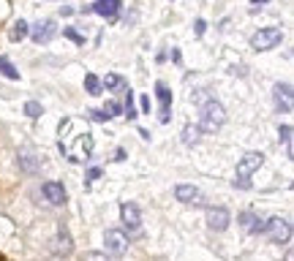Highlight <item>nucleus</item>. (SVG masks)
Here are the masks:
<instances>
[{
	"instance_id": "1",
	"label": "nucleus",
	"mask_w": 294,
	"mask_h": 261,
	"mask_svg": "<svg viewBox=\"0 0 294 261\" xmlns=\"http://www.w3.org/2000/svg\"><path fill=\"white\" fill-rule=\"evenodd\" d=\"M224 122H226V109L215 98L199 101V128L205 134H215Z\"/></svg>"
},
{
	"instance_id": "2",
	"label": "nucleus",
	"mask_w": 294,
	"mask_h": 261,
	"mask_svg": "<svg viewBox=\"0 0 294 261\" xmlns=\"http://www.w3.org/2000/svg\"><path fill=\"white\" fill-rule=\"evenodd\" d=\"M262 163H265V155H262V152H245V155L240 158V163H237L235 185L242 188V191H248V188H251V177L262 169Z\"/></svg>"
},
{
	"instance_id": "3",
	"label": "nucleus",
	"mask_w": 294,
	"mask_h": 261,
	"mask_svg": "<svg viewBox=\"0 0 294 261\" xmlns=\"http://www.w3.org/2000/svg\"><path fill=\"white\" fill-rule=\"evenodd\" d=\"M281 41H283V33L278 28H262V30L253 33L251 47L256 49V52H267V49H275Z\"/></svg>"
},
{
	"instance_id": "4",
	"label": "nucleus",
	"mask_w": 294,
	"mask_h": 261,
	"mask_svg": "<svg viewBox=\"0 0 294 261\" xmlns=\"http://www.w3.org/2000/svg\"><path fill=\"white\" fill-rule=\"evenodd\" d=\"M104 245H106V253L123 256L125 250H128V232H120V229H106Z\"/></svg>"
},
{
	"instance_id": "5",
	"label": "nucleus",
	"mask_w": 294,
	"mask_h": 261,
	"mask_svg": "<svg viewBox=\"0 0 294 261\" xmlns=\"http://www.w3.org/2000/svg\"><path fill=\"white\" fill-rule=\"evenodd\" d=\"M265 234L275 245H286L289 239H292V226H289L283 218H270V221H267V226H265Z\"/></svg>"
},
{
	"instance_id": "6",
	"label": "nucleus",
	"mask_w": 294,
	"mask_h": 261,
	"mask_svg": "<svg viewBox=\"0 0 294 261\" xmlns=\"http://www.w3.org/2000/svg\"><path fill=\"white\" fill-rule=\"evenodd\" d=\"M175 199L182 204H191V207H205V193L199 191L196 185H177L175 188Z\"/></svg>"
},
{
	"instance_id": "7",
	"label": "nucleus",
	"mask_w": 294,
	"mask_h": 261,
	"mask_svg": "<svg viewBox=\"0 0 294 261\" xmlns=\"http://www.w3.org/2000/svg\"><path fill=\"white\" fill-rule=\"evenodd\" d=\"M30 33H33L35 44H47V41H52L55 33H58V22H55V19H38Z\"/></svg>"
},
{
	"instance_id": "8",
	"label": "nucleus",
	"mask_w": 294,
	"mask_h": 261,
	"mask_svg": "<svg viewBox=\"0 0 294 261\" xmlns=\"http://www.w3.org/2000/svg\"><path fill=\"white\" fill-rule=\"evenodd\" d=\"M120 218H123L125 232H139V226H142V212H139V207H136L134 202H125L123 207H120Z\"/></svg>"
},
{
	"instance_id": "9",
	"label": "nucleus",
	"mask_w": 294,
	"mask_h": 261,
	"mask_svg": "<svg viewBox=\"0 0 294 261\" xmlns=\"http://www.w3.org/2000/svg\"><path fill=\"white\" fill-rule=\"evenodd\" d=\"M17 161H19V169H22L25 174H38V169H41V158H38V152H35L33 147H22Z\"/></svg>"
},
{
	"instance_id": "10",
	"label": "nucleus",
	"mask_w": 294,
	"mask_h": 261,
	"mask_svg": "<svg viewBox=\"0 0 294 261\" xmlns=\"http://www.w3.org/2000/svg\"><path fill=\"white\" fill-rule=\"evenodd\" d=\"M272 95H275V109L278 112H292L294 109V101H292V85L289 82H278L275 90H272Z\"/></svg>"
},
{
	"instance_id": "11",
	"label": "nucleus",
	"mask_w": 294,
	"mask_h": 261,
	"mask_svg": "<svg viewBox=\"0 0 294 261\" xmlns=\"http://www.w3.org/2000/svg\"><path fill=\"white\" fill-rule=\"evenodd\" d=\"M229 221H232V215H229V209H226V207L207 209V226H210L212 232H224V229L229 226Z\"/></svg>"
},
{
	"instance_id": "12",
	"label": "nucleus",
	"mask_w": 294,
	"mask_h": 261,
	"mask_svg": "<svg viewBox=\"0 0 294 261\" xmlns=\"http://www.w3.org/2000/svg\"><path fill=\"white\" fill-rule=\"evenodd\" d=\"M41 193H44V199H47L49 204H55V207H63L65 204V188L60 185V182H44L41 185Z\"/></svg>"
},
{
	"instance_id": "13",
	"label": "nucleus",
	"mask_w": 294,
	"mask_h": 261,
	"mask_svg": "<svg viewBox=\"0 0 294 261\" xmlns=\"http://www.w3.org/2000/svg\"><path fill=\"white\" fill-rule=\"evenodd\" d=\"M52 253H55V256H71V253H74V239H71V234L65 232V229H60L58 237H55Z\"/></svg>"
},
{
	"instance_id": "14",
	"label": "nucleus",
	"mask_w": 294,
	"mask_h": 261,
	"mask_svg": "<svg viewBox=\"0 0 294 261\" xmlns=\"http://www.w3.org/2000/svg\"><path fill=\"white\" fill-rule=\"evenodd\" d=\"M93 11L101 14V17H106V19H115L120 14V0H95Z\"/></svg>"
},
{
	"instance_id": "15",
	"label": "nucleus",
	"mask_w": 294,
	"mask_h": 261,
	"mask_svg": "<svg viewBox=\"0 0 294 261\" xmlns=\"http://www.w3.org/2000/svg\"><path fill=\"white\" fill-rule=\"evenodd\" d=\"M74 150H79V158H90V152H93V136L90 134L79 136V139L74 142Z\"/></svg>"
},
{
	"instance_id": "16",
	"label": "nucleus",
	"mask_w": 294,
	"mask_h": 261,
	"mask_svg": "<svg viewBox=\"0 0 294 261\" xmlns=\"http://www.w3.org/2000/svg\"><path fill=\"white\" fill-rule=\"evenodd\" d=\"M101 85H106V90L118 93V90H123V87H125V79H123L120 74H106V79L101 82Z\"/></svg>"
},
{
	"instance_id": "17",
	"label": "nucleus",
	"mask_w": 294,
	"mask_h": 261,
	"mask_svg": "<svg viewBox=\"0 0 294 261\" xmlns=\"http://www.w3.org/2000/svg\"><path fill=\"white\" fill-rule=\"evenodd\" d=\"M199 136H202L199 125H185V131H182V142H185L188 147H194L196 142H199Z\"/></svg>"
},
{
	"instance_id": "18",
	"label": "nucleus",
	"mask_w": 294,
	"mask_h": 261,
	"mask_svg": "<svg viewBox=\"0 0 294 261\" xmlns=\"http://www.w3.org/2000/svg\"><path fill=\"white\" fill-rule=\"evenodd\" d=\"M85 90H88L90 95H101L104 85H101V79H98L95 74H88V76H85Z\"/></svg>"
},
{
	"instance_id": "19",
	"label": "nucleus",
	"mask_w": 294,
	"mask_h": 261,
	"mask_svg": "<svg viewBox=\"0 0 294 261\" xmlns=\"http://www.w3.org/2000/svg\"><path fill=\"white\" fill-rule=\"evenodd\" d=\"M28 33H30L28 22H25V19H19V22L11 28V41H25V35H28Z\"/></svg>"
},
{
	"instance_id": "20",
	"label": "nucleus",
	"mask_w": 294,
	"mask_h": 261,
	"mask_svg": "<svg viewBox=\"0 0 294 261\" xmlns=\"http://www.w3.org/2000/svg\"><path fill=\"white\" fill-rule=\"evenodd\" d=\"M155 95H158L161 106H172V93H169V87H166L164 82H158V85H155Z\"/></svg>"
},
{
	"instance_id": "21",
	"label": "nucleus",
	"mask_w": 294,
	"mask_h": 261,
	"mask_svg": "<svg viewBox=\"0 0 294 261\" xmlns=\"http://www.w3.org/2000/svg\"><path fill=\"white\" fill-rule=\"evenodd\" d=\"M0 74L8 76V79H19V71L11 65V60H8V58H0Z\"/></svg>"
},
{
	"instance_id": "22",
	"label": "nucleus",
	"mask_w": 294,
	"mask_h": 261,
	"mask_svg": "<svg viewBox=\"0 0 294 261\" xmlns=\"http://www.w3.org/2000/svg\"><path fill=\"white\" fill-rule=\"evenodd\" d=\"M25 115H28V117H41L44 106L38 104V101H28V104H25Z\"/></svg>"
},
{
	"instance_id": "23",
	"label": "nucleus",
	"mask_w": 294,
	"mask_h": 261,
	"mask_svg": "<svg viewBox=\"0 0 294 261\" xmlns=\"http://www.w3.org/2000/svg\"><path fill=\"white\" fill-rule=\"evenodd\" d=\"M125 117L128 120H136V109H134V95H131V90L125 93Z\"/></svg>"
},
{
	"instance_id": "24",
	"label": "nucleus",
	"mask_w": 294,
	"mask_h": 261,
	"mask_svg": "<svg viewBox=\"0 0 294 261\" xmlns=\"http://www.w3.org/2000/svg\"><path fill=\"white\" fill-rule=\"evenodd\" d=\"M106 117H118V115H123V106L118 104V101H109L106 104V112H104Z\"/></svg>"
},
{
	"instance_id": "25",
	"label": "nucleus",
	"mask_w": 294,
	"mask_h": 261,
	"mask_svg": "<svg viewBox=\"0 0 294 261\" xmlns=\"http://www.w3.org/2000/svg\"><path fill=\"white\" fill-rule=\"evenodd\" d=\"M278 139H281L283 145H292V125H281V131H278Z\"/></svg>"
},
{
	"instance_id": "26",
	"label": "nucleus",
	"mask_w": 294,
	"mask_h": 261,
	"mask_svg": "<svg viewBox=\"0 0 294 261\" xmlns=\"http://www.w3.org/2000/svg\"><path fill=\"white\" fill-rule=\"evenodd\" d=\"M63 33H65V35H68V38H71V41H74V44H79V47H82V44H85V38H82V35H79V33H77V30H74V28H65V30H63Z\"/></svg>"
},
{
	"instance_id": "27",
	"label": "nucleus",
	"mask_w": 294,
	"mask_h": 261,
	"mask_svg": "<svg viewBox=\"0 0 294 261\" xmlns=\"http://www.w3.org/2000/svg\"><path fill=\"white\" fill-rule=\"evenodd\" d=\"M139 109L145 112V115H150V95H142L139 98Z\"/></svg>"
},
{
	"instance_id": "28",
	"label": "nucleus",
	"mask_w": 294,
	"mask_h": 261,
	"mask_svg": "<svg viewBox=\"0 0 294 261\" xmlns=\"http://www.w3.org/2000/svg\"><path fill=\"white\" fill-rule=\"evenodd\" d=\"M98 177H101V169H98V166H93V169H90V172H88V182L98 180Z\"/></svg>"
},
{
	"instance_id": "29",
	"label": "nucleus",
	"mask_w": 294,
	"mask_h": 261,
	"mask_svg": "<svg viewBox=\"0 0 294 261\" xmlns=\"http://www.w3.org/2000/svg\"><path fill=\"white\" fill-rule=\"evenodd\" d=\"M161 122H169V117H172V112H169V106H161Z\"/></svg>"
},
{
	"instance_id": "30",
	"label": "nucleus",
	"mask_w": 294,
	"mask_h": 261,
	"mask_svg": "<svg viewBox=\"0 0 294 261\" xmlns=\"http://www.w3.org/2000/svg\"><path fill=\"white\" fill-rule=\"evenodd\" d=\"M205 30H207V25H205V19H196V33H205Z\"/></svg>"
},
{
	"instance_id": "31",
	"label": "nucleus",
	"mask_w": 294,
	"mask_h": 261,
	"mask_svg": "<svg viewBox=\"0 0 294 261\" xmlns=\"http://www.w3.org/2000/svg\"><path fill=\"white\" fill-rule=\"evenodd\" d=\"M90 117H93V120H109V117H106L104 112H90Z\"/></svg>"
},
{
	"instance_id": "32",
	"label": "nucleus",
	"mask_w": 294,
	"mask_h": 261,
	"mask_svg": "<svg viewBox=\"0 0 294 261\" xmlns=\"http://www.w3.org/2000/svg\"><path fill=\"white\" fill-rule=\"evenodd\" d=\"M265 3H270V0H253V6H265Z\"/></svg>"
}]
</instances>
